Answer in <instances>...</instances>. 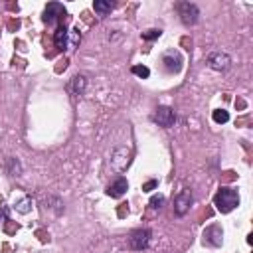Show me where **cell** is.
I'll use <instances>...</instances> for the list:
<instances>
[{"label": "cell", "mask_w": 253, "mask_h": 253, "mask_svg": "<svg viewBox=\"0 0 253 253\" xmlns=\"http://www.w3.org/2000/svg\"><path fill=\"white\" fill-rule=\"evenodd\" d=\"M79 40H81L79 30H77V28H75V30H71V32H69V45H67V49H69V51H73V49H75V45L79 43Z\"/></svg>", "instance_id": "9a60e30c"}, {"label": "cell", "mask_w": 253, "mask_h": 253, "mask_svg": "<svg viewBox=\"0 0 253 253\" xmlns=\"http://www.w3.org/2000/svg\"><path fill=\"white\" fill-rule=\"evenodd\" d=\"M178 14L182 18V22L186 26H194L198 22V16H200V10L196 4H190V2H180L178 4Z\"/></svg>", "instance_id": "3957f363"}, {"label": "cell", "mask_w": 253, "mask_h": 253, "mask_svg": "<svg viewBox=\"0 0 253 253\" xmlns=\"http://www.w3.org/2000/svg\"><path fill=\"white\" fill-rule=\"evenodd\" d=\"M213 121L217 123V125H223V123H227L229 121V113L227 111H223V109H217V111H213Z\"/></svg>", "instance_id": "2e32d148"}, {"label": "cell", "mask_w": 253, "mask_h": 253, "mask_svg": "<svg viewBox=\"0 0 253 253\" xmlns=\"http://www.w3.org/2000/svg\"><path fill=\"white\" fill-rule=\"evenodd\" d=\"M156 186H158V182H156V180H148V182L142 186V192H150V190H152V188H156Z\"/></svg>", "instance_id": "ffe728a7"}, {"label": "cell", "mask_w": 253, "mask_h": 253, "mask_svg": "<svg viewBox=\"0 0 253 253\" xmlns=\"http://www.w3.org/2000/svg\"><path fill=\"white\" fill-rule=\"evenodd\" d=\"M85 85H87V81H85V77L83 75H75L73 79H71V83H69V93H73V95H81L83 91H85Z\"/></svg>", "instance_id": "7c38bea8"}, {"label": "cell", "mask_w": 253, "mask_h": 253, "mask_svg": "<svg viewBox=\"0 0 253 253\" xmlns=\"http://www.w3.org/2000/svg\"><path fill=\"white\" fill-rule=\"evenodd\" d=\"M162 206H164V196H162V194L150 198V208H152V210H160Z\"/></svg>", "instance_id": "ac0fdd59"}, {"label": "cell", "mask_w": 253, "mask_h": 253, "mask_svg": "<svg viewBox=\"0 0 253 253\" xmlns=\"http://www.w3.org/2000/svg\"><path fill=\"white\" fill-rule=\"evenodd\" d=\"M14 208H16V211H20V213H28V211L32 210V198H30V196H22L20 200H16Z\"/></svg>", "instance_id": "4fadbf2b"}, {"label": "cell", "mask_w": 253, "mask_h": 253, "mask_svg": "<svg viewBox=\"0 0 253 253\" xmlns=\"http://www.w3.org/2000/svg\"><path fill=\"white\" fill-rule=\"evenodd\" d=\"M208 65L215 71H225L231 65V57L225 51H211L208 55Z\"/></svg>", "instance_id": "277c9868"}, {"label": "cell", "mask_w": 253, "mask_h": 253, "mask_svg": "<svg viewBox=\"0 0 253 253\" xmlns=\"http://www.w3.org/2000/svg\"><path fill=\"white\" fill-rule=\"evenodd\" d=\"M223 241V231L219 225H210L206 231H204V243L208 245H213V247H219Z\"/></svg>", "instance_id": "9c48e42d"}, {"label": "cell", "mask_w": 253, "mask_h": 253, "mask_svg": "<svg viewBox=\"0 0 253 253\" xmlns=\"http://www.w3.org/2000/svg\"><path fill=\"white\" fill-rule=\"evenodd\" d=\"M190 204H192V192H190V190H182V192L174 198V211H176L178 215H184V213L188 211Z\"/></svg>", "instance_id": "ba28073f"}, {"label": "cell", "mask_w": 253, "mask_h": 253, "mask_svg": "<svg viewBox=\"0 0 253 253\" xmlns=\"http://www.w3.org/2000/svg\"><path fill=\"white\" fill-rule=\"evenodd\" d=\"M53 42H55V47H59V49H67V45H69V32L61 26V28H57V32L53 34Z\"/></svg>", "instance_id": "8fae6325"}, {"label": "cell", "mask_w": 253, "mask_h": 253, "mask_svg": "<svg viewBox=\"0 0 253 253\" xmlns=\"http://www.w3.org/2000/svg\"><path fill=\"white\" fill-rule=\"evenodd\" d=\"M126 190H128V182H126V178L119 176L115 182L109 184V188H107V196H111V198H123Z\"/></svg>", "instance_id": "30bf717a"}, {"label": "cell", "mask_w": 253, "mask_h": 253, "mask_svg": "<svg viewBox=\"0 0 253 253\" xmlns=\"http://www.w3.org/2000/svg\"><path fill=\"white\" fill-rule=\"evenodd\" d=\"M162 63L168 73H178L182 69V55L178 51H166L162 55Z\"/></svg>", "instance_id": "8992f818"}, {"label": "cell", "mask_w": 253, "mask_h": 253, "mask_svg": "<svg viewBox=\"0 0 253 253\" xmlns=\"http://www.w3.org/2000/svg\"><path fill=\"white\" fill-rule=\"evenodd\" d=\"M113 8H115V6H113L111 2H105V0H95V2H93V10H95V12H99L101 16L109 14Z\"/></svg>", "instance_id": "5bb4252c"}, {"label": "cell", "mask_w": 253, "mask_h": 253, "mask_svg": "<svg viewBox=\"0 0 253 253\" xmlns=\"http://www.w3.org/2000/svg\"><path fill=\"white\" fill-rule=\"evenodd\" d=\"M160 34H162L160 30H146V32H142V40H156Z\"/></svg>", "instance_id": "d6986e66"}, {"label": "cell", "mask_w": 253, "mask_h": 253, "mask_svg": "<svg viewBox=\"0 0 253 253\" xmlns=\"http://www.w3.org/2000/svg\"><path fill=\"white\" fill-rule=\"evenodd\" d=\"M154 121H156L160 126L170 128V126L174 125V121H176V115H174V111H172L170 107H158L156 113H154Z\"/></svg>", "instance_id": "52a82bcc"}, {"label": "cell", "mask_w": 253, "mask_h": 253, "mask_svg": "<svg viewBox=\"0 0 253 253\" xmlns=\"http://www.w3.org/2000/svg\"><path fill=\"white\" fill-rule=\"evenodd\" d=\"M132 73L138 75V77H142V79H146L150 75V69L146 65H132Z\"/></svg>", "instance_id": "e0dca14e"}, {"label": "cell", "mask_w": 253, "mask_h": 253, "mask_svg": "<svg viewBox=\"0 0 253 253\" xmlns=\"http://www.w3.org/2000/svg\"><path fill=\"white\" fill-rule=\"evenodd\" d=\"M213 206L221 211V213H229L231 210H235L239 206V194L233 188H219L217 194L213 196Z\"/></svg>", "instance_id": "6da1fadb"}, {"label": "cell", "mask_w": 253, "mask_h": 253, "mask_svg": "<svg viewBox=\"0 0 253 253\" xmlns=\"http://www.w3.org/2000/svg\"><path fill=\"white\" fill-rule=\"evenodd\" d=\"M128 243H130V247H132L134 251L146 249L148 243H150V231H148V229H134V231L130 233V237H128Z\"/></svg>", "instance_id": "5b68a950"}, {"label": "cell", "mask_w": 253, "mask_h": 253, "mask_svg": "<svg viewBox=\"0 0 253 253\" xmlns=\"http://www.w3.org/2000/svg\"><path fill=\"white\" fill-rule=\"evenodd\" d=\"M67 14V10L63 8V4H57V2H49L43 10V22L47 26H55L63 16Z\"/></svg>", "instance_id": "7a4b0ae2"}]
</instances>
